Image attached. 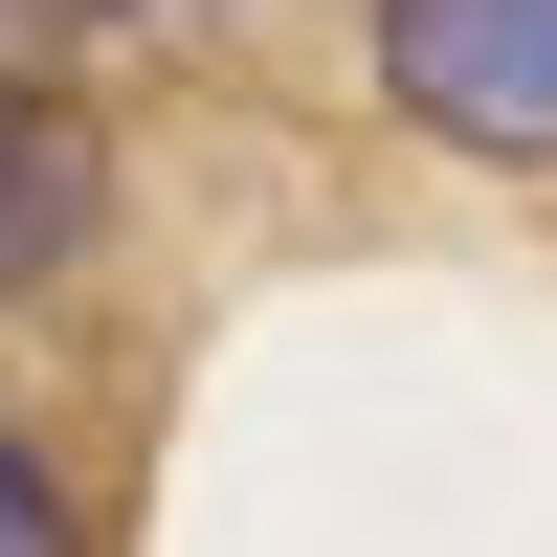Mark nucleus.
<instances>
[{
    "label": "nucleus",
    "instance_id": "f257e3e1",
    "mask_svg": "<svg viewBox=\"0 0 557 557\" xmlns=\"http://www.w3.org/2000/svg\"><path fill=\"white\" fill-rule=\"evenodd\" d=\"M357 67L424 157L557 178V0H357Z\"/></svg>",
    "mask_w": 557,
    "mask_h": 557
},
{
    "label": "nucleus",
    "instance_id": "f03ea898",
    "mask_svg": "<svg viewBox=\"0 0 557 557\" xmlns=\"http://www.w3.org/2000/svg\"><path fill=\"white\" fill-rule=\"evenodd\" d=\"M89 268H112V112L0 45V312L89 290Z\"/></svg>",
    "mask_w": 557,
    "mask_h": 557
},
{
    "label": "nucleus",
    "instance_id": "7ed1b4c3",
    "mask_svg": "<svg viewBox=\"0 0 557 557\" xmlns=\"http://www.w3.org/2000/svg\"><path fill=\"white\" fill-rule=\"evenodd\" d=\"M0 557H112V535H89V469H67V424H45V401H0Z\"/></svg>",
    "mask_w": 557,
    "mask_h": 557
},
{
    "label": "nucleus",
    "instance_id": "20e7f679",
    "mask_svg": "<svg viewBox=\"0 0 557 557\" xmlns=\"http://www.w3.org/2000/svg\"><path fill=\"white\" fill-rule=\"evenodd\" d=\"M0 23H201V0H0Z\"/></svg>",
    "mask_w": 557,
    "mask_h": 557
}]
</instances>
